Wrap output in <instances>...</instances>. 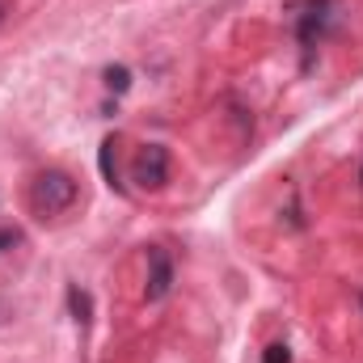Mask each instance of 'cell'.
Wrapping results in <instances>:
<instances>
[{"mask_svg": "<svg viewBox=\"0 0 363 363\" xmlns=\"http://www.w3.org/2000/svg\"><path fill=\"white\" fill-rule=\"evenodd\" d=\"M330 0H308V9L300 13V43L304 51H313L321 38H325V26H330Z\"/></svg>", "mask_w": 363, "mask_h": 363, "instance_id": "277c9868", "label": "cell"}, {"mask_svg": "<svg viewBox=\"0 0 363 363\" xmlns=\"http://www.w3.org/2000/svg\"><path fill=\"white\" fill-rule=\"evenodd\" d=\"M9 13H13V4H9V0H0V26H4V17H9Z\"/></svg>", "mask_w": 363, "mask_h": 363, "instance_id": "30bf717a", "label": "cell"}, {"mask_svg": "<svg viewBox=\"0 0 363 363\" xmlns=\"http://www.w3.org/2000/svg\"><path fill=\"white\" fill-rule=\"evenodd\" d=\"M101 174H106V182H110V186H114V135H106V140H101Z\"/></svg>", "mask_w": 363, "mask_h": 363, "instance_id": "5b68a950", "label": "cell"}, {"mask_svg": "<svg viewBox=\"0 0 363 363\" xmlns=\"http://www.w3.org/2000/svg\"><path fill=\"white\" fill-rule=\"evenodd\" d=\"M68 304H72V313H77V321L85 325V321H89V296H85L81 287H72V291H68Z\"/></svg>", "mask_w": 363, "mask_h": 363, "instance_id": "8992f818", "label": "cell"}, {"mask_svg": "<svg viewBox=\"0 0 363 363\" xmlns=\"http://www.w3.org/2000/svg\"><path fill=\"white\" fill-rule=\"evenodd\" d=\"M17 241H21V233H17V228H0V254H4V250H13Z\"/></svg>", "mask_w": 363, "mask_h": 363, "instance_id": "9c48e42d", "label": "cell"}, {"mask_svg": "<svg viewBox=\"0 0 363 363\" xmlns=\"http://www.w3.org/2000/svg\"><path fill=\"white\" fill-rule=\"evenodd\" d=\"M169 287H174V262H169V254L161 245H152L148 250V283H144L148 304H161L169 296Z\"/></svg>", "mask_w": 363, "mask_h": 363, "instance_id": "3957f363", "label": "cell"}, {"mask_svg": "<svg viewBox=\"0 0 363 363\" xmlns=\"http://www.w3.org/2000/svg\"><path fill=\"white\" fill-rule=\"evenodd\" d=\"M135 182L140 186H148V190H161L165 182H169V148H161V144H144L140 148V157H135Z\"/></svg>", "mask_w": 363, "mask_h": 363, "instance_id": "7a4b0ae2", "label": "cell"}, {"mask_svg": "<svg viewBox=\"0 0 363 363\" xmlns=\"http://www.w3.org/2000/svg\"><path fill=\"white\" fill-rule=\"evenodd\" d=\"M359 178H363V174H359Z\"/></svg>", "mask_w": 363, "mask_h": 363, "instance_id": "8fae6325", "label": "cell"}, {"mask_svg": "<svg viewBox=\"0 0 363 363\" xmlns=\"http://www.w3.org/2000/svg\"><path fill=\"white\" fill-rule=\"evenodd\" d=\"M106 85H110V89H127V68H106Z\"/></svg>", "mask_w": 363, "mask_h": 363, "instance_id": "ba28073f", "label": "cell"}, {"mask_svg": "<svg viewBox=\"0 0 363 363\" xmlns=\"http://www.w3.org/2000/svg\"><path fill=\"white\" fill-rule=\"evenodd\" d=\"M262 363H291V351H287L283 342H274V347H267V355H262Z\"/></svg>", "mask_w": 363, "mask_h": 363, "instance_id": "52a82bcc", "label": "cell"}, {"mask_svg": "<svg viewBox=\"0 0 363 363\" xmlns=\"http://www.w3.org/2000/svg\"><path fill=\"white\" fill-rule=\"evenodd\" d=\"M77 203V182L68 178L64 169H47V174H38L34 186H30V207H34V216H60V211H68Z\"/></svg>", "mask_w": 363, "mask_h": 363, "instance_id": "6da1fadb", "label": "cell"}]
</instances>
